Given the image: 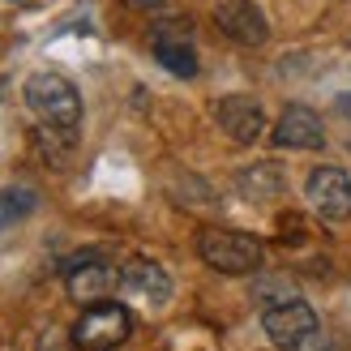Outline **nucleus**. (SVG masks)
Returning a JSON list of instances; mask_svg holds the SVG:
<instances>
[{
  "instance_id": "nucleus-15",
  "label": "nucleus",
  "mask_w": 351,
  "mask_h": 351,
  "mask_svg": "<svg viewBox=\"0 0 351 351\" xmlns=\"http://www.w3.org/2000/svg\"><path fill=\"white\" fill-rule=\"evenodd\" d=\"M339 112H343V116H347V120H351V90H347V95H343V99H339Z\"/></svg>"
},
{
  "instance_id": "nucleus-12",
  "label": "nucleus",
  "mask_w": 351,
  "mask_h": 351,
  "mask_svg": "<svg viewBox=\"0 0 351 351\" xmlns=\"http://www.w3.org/2000/svg\"><path fill=\"white\" fill-rule=\"evenodd\" d=\"M283 189H287V176L278 163H253L236 176V193L244 202H274L283 197Z\"/></svg>"
},
{
  "instance_id": "nucleus-14",
  "label": "nucleus",
  "mask_w": 351,
  "mask_h": 351,
  "mask_svg": "<svg viewBox=\"0 0 351 351\" xmlns=\"http://www.w3.org/2000/svg\"><path fill=\"white\" fill-rule=\"evenodd\" d=\"M34 210V193L30 189H9V193H0V227L13 223V219H22Z\"/></svg>"
},
{
  "instance_id": "nucleus-16",
  "label": "nucleus",
  "mask_w": 351,
  "mask_h": 351,
  "mask_svg": "<svg viewBox=\"0 0 351 351\" xmlns=\"http://www.w3.org/2000/svg\"><path fill=\"white\" fill-rule=\"evenodd\" d=\"M133 5H142V9H150V5H163V0H133Z\"/></svg>"
},
{
  "instance_id": "nucleus-4",
  "label": "nucleus",
  "mask_w": 351,
  "mask_h": 351,
  "mask_svg": "<svg viewBox=\"0 0 351 351\" xmlns=\"http://www.w3.org/2000/svg\"><path fill=\"white\" fill-rule=\"evenodd\" d=\"M261 330H266V339L278 351H304L313 339H317V313H313L308 300L295 295V300L261 313Z\"/></svg>"
},
{
  "instance_id": "nucleus-11",
  "label": "nucleus",
  "mask_w": 351,
  "mask_h": 351,
  "mask_svg": "<svg viewBox=\"0 0 351 351\" xmlns=\"http://www.w3.org/2000/svg\"><path fill=\"white\" fill-rule=\"evenodd\" d=\"M189 30V26H184ZM180 26H159L154 30V60H159L171 77H197V51H193V43L184 39Z\"/></svg>"
},
{
  "instance_id": "nucleus-9",
  "label": "nucleus",
  "mask_w": 351,
  "mask_h": 351,
  "mask_svg": "<svg viewBox=\"0 0 351 351\" xmlns=\"http://www.w3.org/2000/svg\"><path fill=\"white\" fill-rule=\"evenodd\" d=\"M120 291L133 295V300H142L146 308H163L171 300V274L159 266V261L137 257V261H129V266L120 270Z\"/></svg>"
},
{
  "instance_id": "nucleus-2",
  "label": "nucleus",
  "mask_w": 351,
  "mask_h": 351,
  "mask_svg": "<svg viewBox=\"0 0 351 351\" xmlns=\"http://www.w3.org/2000/svg\"><path fill=\"white\" fill-rule=\"evenodd\" d=\"M197 257L219 274H253L261 270V240L249 232H232V227H206L197 236Z\"/></svg>"
},
{
  "instance_id": "nucleus-13",
  "label": "nucleus",
  "mask_w": 351,
  "mask_h": 351,
  "mask_svg": "<svg viewBox=\"0 0 351 351\" xmlns=\"http://www.w3.org/2000/svg\"><path fill=\"white\" fill-rule=\"evenodd\" d=\"M300 295V287H295V278L291 274H257L253 278V304L266 313V308H278V304H287Z\"/></svg>"
},
{
  "instance_id": "nucleus-6",
  "label": "nucleus",
  "mask_w": 351,
  "mask_h": 351,
  "mask_svg": "<svg viewBox=\"0 0 351 351\" xmlns=\"http://www.w3.org/2000/svg\"><path fill=\"white\" fill-rule=\"evenodd\" d=\"M120 287V270L108 266V261H99V257H82L69 266L64 274V291H69V300L73 304H103V300H112V291Z\"/></svg>"
},
{
  "instance_id": "nucleus-5",
  "label": "nucleus",
  "mask_w": 351,
  "mask_h": 351,
  "mask_svg": "<svg viewBox=\"0 0 351 351\" xmlns=\"http://www.w3.org/2000/svg\"><path fill=\"white\" fill-rule=\"evenodd\" d=\"M304 197L313 206V215L322 223H351V176L335 163L326 167H313L308 171V184H304Z\"/></svg>"
},
{
  "instance_id": "nucleus-8",
  "label": "nucleus",
  "mask_w": 351,
  "mask_h": 351,
  "mask_svg": "<svg viewBox=\"0 0 351 351\" xmlns=\"http://www.w3.org/2000/svg\"><path fill=\"white\" fill-rule=\"evenodd\" d=\"M215 22L227 39H236L244 47H261L270 39V22L253 0H219L215 5Z\"/></svg>"
},
{
  "instance_id": "nucleus-7",
  "label": "nucleus",
  "mask_w": 351,
  "mask_h": 351,
  "mask_svg": "<svg viewBox=\"0 0 351 351\" xmlns=\"http://www.w3.org/2000/svg\"><path fill=\"white\" fill-rule=\"evenodd\" d=\"M215 120L219 129L232 137L236 146H253L266 137V108L253 95H227L215 103Z\"/></svg>"
},
{
  "instance_id": "nucleus-1",
  "label": "nucleus",
  "mask_w": 351,
  "mask_h": 351,
  "mask_svg": "<svg viewBox=\"0 0 351 351\" xmlns=\"http://www.w3.org/2000/svg\"><path fill=\"white\" fill-rule=\"evenodd\" d=\"M26 108L43 120L47 129H64V133H77L82 125V95L77 86L60 77V73H34L26 77Z\"/></svg>"
},
{
  "instance_id": "nucleus-10",
  "label": "nucleus",
  "mask_w": 351,
  "mask_h": 351,
  "mask_svg": "<svg viewBox=\"0 0 351 351\" xmlns=\"http://www.w3.org/2000/svg\"><path fill=\"white\" fill-rule=\"evenodd\" d=\"M274 146L278 150H322L326 146L322 116L313 108H304V103H291V108L278 116V125H274Z\"/></svg>"
},
{
  "instance_id": "nucleus-3",
  "label": "nucleus",
  "mask_w": 351,
  "mask_h": 351,
  "mask_svg": "<svg viewBox=\"0 0 351 351\" xmlns=\"http://www.w3.org/2000/svg\"><path fill=\"white\" fill-rule=\"evenodd\" d=\"M129 335H133L129 308L116 304V300H103V304H90L77 317V326H73V347L77 351H116Z\"/></svg>"
}]
</instances>
